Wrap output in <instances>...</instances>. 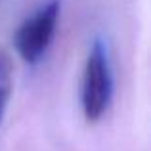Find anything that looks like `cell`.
Returning <instances> with one entry per match:
<instances>
[{"label":"cell","mask_w":151,"mask_h":151,"mask_svg":"<svg viewBox=\"0 0 151 151\" xmlns=\"http://www.w3.org/2000/svg\"><path fill=\"white\" fill-rule=\"evenodd\" d=\"M115 92L113 63L107 42L94 38L86 54L81 81V107L88 122H98L107 113Z\"/></svg>","instance_id":"obj_1"},{"label":"cell","mask_w":151,"mask_h":151,"mask_svg":"<svg viewBox=\"0 0 151 151\" xmlns=\"http://www.w3.org/2000/svg\"><path fill=\"white\" fill-rule=\"evenodd\" d=\"M61 15V2L48 0L33 12L14 35V44L19 58L29 65L38 63L50 50Z\"/></svg>","instance_id":"obj_2"},{"label":"cell","mask_w":151,"mask_h":151,"mask_svg":"<svg viewBox=\"0 0 151 151\" xmlns=\"http://www.w3.org/2000/svg\"><path fill=\"white\" fill-rule=\"evenodd\" d=\"M12 92V75H10V63H8L6 55L0 52V121L4 117L8 100H10Z\"/></svg>","instance_id":"obj_3"}]
</instances>
